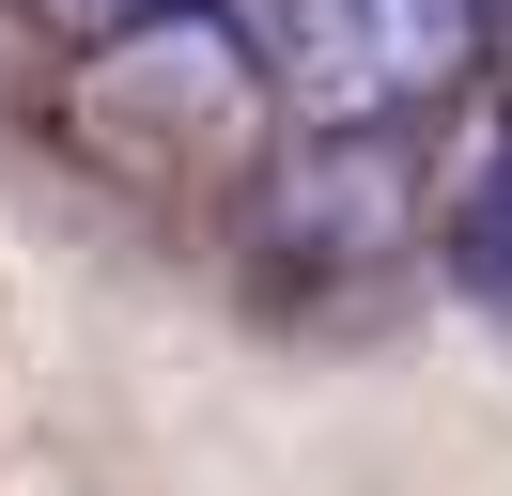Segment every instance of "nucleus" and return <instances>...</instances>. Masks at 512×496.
Masks as SVG:
<instances>
[{
	"mask_svg": "<svg viewBox=\"0 0 512 496\" xmlns=\"http://www.w3.org/2000/svg\"><path fill=\"white\" fill-rule=\"evenodd\" d=\"M264 47H280L295 109L326 140H373V124L435 109L481 47V0H264Z\"/></svg>",
	"mask_w": 512,
	"mask_h": 496,
	"instance_id": "1",
	"label": "nucleus"
},
{
	"mask_svg": "<svg viewBox=\"0 0 512 496\" xmlns=\"http://www.w3.org/2000/svg\"><path fill=\"white\" fill-rule=\"evenodd\" d=\"M450 279L512 326V124L466 155V186H450Z\"/></svg>",
	"mask_w": 512,
	"mask_h": 496,
	"instance_id": "2",
	"label": "nucleus"
},
{
	"mask_svg": "<svg viewBox=\"0 0 512 496\" xmlns=\"http://www.w3.org/2000/svg\"><path fill=\"white\" fill-rule=\"evenodd\" d=\"M32 16H47V31H94V47H109V31L140 47V31H171L187 0H32Z\"/></svg>",
	"mask_w": 512,
	"mask_h": 496,
	"instance_id": "3",
	"label": "nucleus"
}]
</instances>
